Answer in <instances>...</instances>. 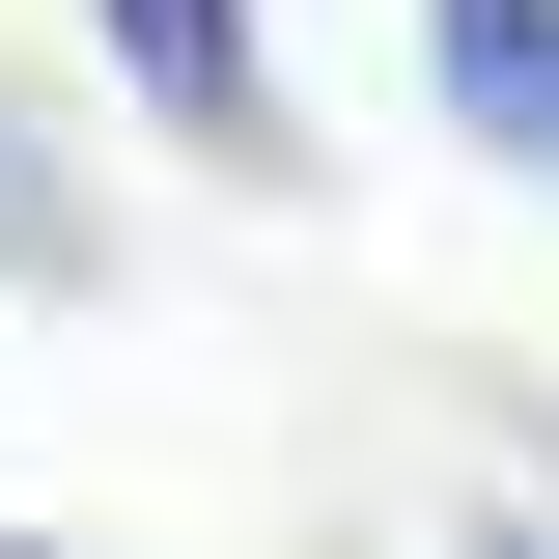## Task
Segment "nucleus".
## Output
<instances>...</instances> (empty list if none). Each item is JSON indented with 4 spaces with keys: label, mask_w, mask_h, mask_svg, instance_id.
I'll return each instance as SVG.
<instances>
[{
    "label": "nucleus",
    "mask_w": 559,
    "mask_h": 559,
    "mask_svg": "<svg viewBox=\"0 0 559 559\" xmlns=\"http://www.w3.org/2000/svg\"><path fill=\"white\" fill-rule=\"evenodd\" d=\"M419 84H448L476 168H532V197H559V0H419Z\"/></svg>",
    "instance_id": "obj_2"
},
{
    "label": "nucleus",
    "mask_w": 559,
    "mask_h": 559,
    "mask_svg": "<svg viewBox=\"0 0 559 559\" xmlns=\"http://www.w3.org/2000/svg\"><path fill=\"white\" fill-rule=\"evenodd\" d=\"M448 559H559V503H476V532H448Z\"/></svg>",
    "instance_id": "obj_4"
},
{
    "label": "nucleus",
    "mask_w": 559,
    "mask_h": 559,
    "mask_svg": "<svg viewBox=\"0 0 559 559\" xmlns=\"http://www.w3.org/2000/svg\"><path fill=\"white\" fill-rule=\"evenodd\" d=\"M84 28H112V84H140V140H168V168H308V140H280V28L252 0H84Z\"/></svg>",
    "instance_id": "obj_1"
},
{
    "label": "nucleus",
    "mask_w": 559,
    "mask_h": 559,
    "mask_svg": "<svg viewBox=\"0 0 559 559\" xmlns=\"http://www.w3.org/2000/svg\"><path fill=\"white\" fill-rule=\"evenodd\" d=\"M0 559H57V532H0Z\"/></svg>",
    "instance_id": "obj_5"
},
{
    "label": "nucleus",
    "mask_w": 559,
    "mask_h": 559,
    "mask_svg": "<svg viewBox=\"0 0 559 559\" xmlns=\"http://www.w3.org/2000/svg\"><path fill=\"white\" fill-rule=\"evenodd\" d=\"M0 280H57V308H84V280H112V197H84L57 140H0Z\"/></svg>",
    "instance_id": "obj_3"
}]
</instances>
